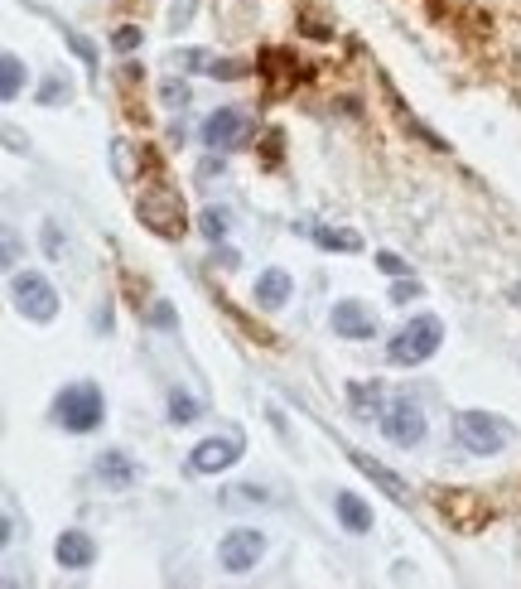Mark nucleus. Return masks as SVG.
I'll use <instances>...</instances> for the list:
<instances>
[{"mask_svg": "<svg viewBox=\"0 0 521 589\" xmlns=\"http://www.w3.org/2000/svg\"><path fill=\"white\" fill-rule=\"evenodd\" d=\"M54 421L63 425V430H73V435L97 430V425L107 421L102 387H92V382H73V387H63V392L54 396Z\"/></svg>", "mask_w": 521, "mask_h": 589, "instance_id": "obj_1", "label": "nucleus"}, {"mask_svg": "<svg viewBox=\"0 0 521 589\" xmlns=\"http://www.w3.org/2000/svg\"><path fill=\"white\" fill-rule=\"evenodd\" d=\"M439 343H444V324H439L435 314H415L411 324L386 343V358L396 367H420L425 358L439 353Z\"/></svg>", "mask_w": 521, "mask_h": 589, "instance_id": "obj_2", "label": "nucleus"}, {"mask_svg": "<svg viewBox=\"0 0 521 589\" xmlns=\"http://www.w3.org/2000/svg\"><path fill=\"white\" fill-rule=\"evenodd\" d=\"M10 295H15V309L25 314V319H34V324H49L58 314V290L39 271H20L15 281H10Z\"/></svg>", "mask_w": 521, "mask_h": 589, "instance_id": "obj_3", "label": "nucleus"}, {"mask_svg": "<svg viewBox=\"0 0 521 589\" xmlns=\"http://www.w3.org/2000/svg\"><path fill=\"white\" fill-rule=\"evenodd\" d=\"M454 430H459V445H464L468 454H497V449L507 445V435H512V430L497 421V416H488V411H464Z\"/></svg>", "mask_w": 521, "mask_h": 589, "instance_id": "obj_4", "label": "nucleus"}, {"mask_svg": "<svg viewBox=\"0 0 521 589\" xmlns=\"http://www.w3.org/2000/svg\"><path fill=\"white\" fill-rule=\"evenodd\" d=\"M266 556V536L251 532V527H237V532L222 536L218 546V561L222 570H232V575H247V570H256V561Z\"/></svg>", "mask_w": 521, "mask_h": 589, "instance_id": "obj_5", "label": "nucleus"}, {"mask_svg": "<svg viewBox=\"0 0 521 589\" xmlns=\"http://www.w3.org/2000/svg\"><path fill=\"white\" fill-rule=\"evenodd\" d=\"M382 430H386V440L391 445H401V449H411L425 440V416H420V406L415 401H391L382 411Z\"/></svg>", "mask_w": 521, "mask_h": 589, "instance_id": "obj_6", "label": "nucleus"}, {"mask_svg": "<svg viewBox=\"0 0 521 589\" xmlns=\"http://www.w3.org/2000/svg\"><path fill=\"white\" fill-rule=\"evenodd\" d=\"M237 459H242V435H213V440L193 445L189 469L193 474H222V469H232Z\"/></svg>", "mask_w": 521, "mask_h": 589, "instance_id": "obj_7", "label": "nucleus"}, {"mask_svg": "<svg viewBox=\"0 0 521 589\" xmlns=\"http://www.w3.org/2000/svg\"><path fill=\"white\" fill-rule=\"evenodd\" d=\"M140 218L155 227L160 237H184V203H179V194H169V189L140 198Z\"/></svg>", "mask_w": 521, "mask_h": 589, "instance_id": "obj_8", "label": "nucleus"}, {"mask_svg": "<svg viewBox=\"0 0 521 589\" xmlns=\"http://www.w3.org/2000/svg\"><path fill=\"white\" fill-rule=\"evenodd\" d=\"M242 131H247V116L237 112V107H218V112L203 121V145L208 150H232V145L242 141Z\"/></svg>", "mask_w": 521, "mask_h": 589, "instance_id": "obj_9", "label": "nucleus"}, {"mask_svg": "<svg viewBox=\"0 0 521 589\" xmlns=\"http://www.w3.org/2000/svg\"><path fill=\"white\" fill-rule=\"evenodd\" d=\"M333 334L353 338V343H362V338H377V319L357 305V300H338V305H333Z\"/></svg>", "mask_w": 521, "mask_h": 589, "instance_id": "obj_10", "label": "nucleus"}, {"mask_svg": "<svg viewBox=\"0 0 521 589\" xmlns=\"http://www.w3.org/2000/svg\"><path fill=\"white\" fill-rule=\"evenodd\" d=\"M54 556L63 570H87V565L97 561V541L87 532H78V527H68V532L54 541Z\"/></svg>", "mask_w": 521, "mask_h": 589, "instance_id": "obj_11", "label": "nucleus"}, {"mask_svg": "<svg viewBox=\"0 0 521 589\" xmlns=\"http://www.w3.org/2000/svg\"><path fill=\"white\" fill-rule=\"evenodd\" d=\"M353 464H357V469H362L367 478H372L377 488H382V493L391 498V503H411V488H406V478H401V474H391L386 464H377V459H367V454H353Z\"/></svg>", "mask_w": 521, "mask_h": 589, "instance_id": "obj_12", "label": "nucleus"}, {"mask_svg": "<svg viewBox=\"0 0 521 589\" xmlns=\"http://www.w3.org/2000/svg\"><path fill=\"white\" fill-rule=\"evenodd\" d=\"M333 512H338V522H343V532H353V536L372 532V507L362 503L357 493H338V498H333Z\"/></svg>", "mask_w": 521, "mask_h": 589, "instance_id": "obj_13", "label": "nucleus"}, {"mask_svg": "<svg viewBox=\"0 0 521 589\" xmlns=\"http://www.w3.org/2000/svg\"><path fill=\"white\" fill-rule=\"evenodd\" d=\"M290 290H295V281H290L285 271H261V276H256V305L280 309L285 300H290Z\"/></svg>", "mask_w": 521, "mask_h": 589, "instance_id": "obj_14", "label": "nucleus"}, {"mask_svg": "<svg viewBox=\"0 0 521 589\" xmlns=\"http://www.w3.org/2000/svg\"><path fill=\"white\" fill-rule=\"evenodd\" d=\"M97 474L107 478V483H116V488H126V483L136 478V469H131V459H126L121 449H107V454L97 459Z\"/></svg>", "mask_w": 521, "mask_h": 589, "instance_id": "obj_15", "label": "nucleus"}, {"mask_svg": "<svg viewBox=\"0 0 521 589\" xmlns=\"http://www.w3.org/2000/svg\"><path fill=\"white\" fill-rule=\"evenodd\" d=\"M20 87H25V63H20L15 54H5V58H0V97H5V102H15V97H20Z\"/></svg>", "mask_w": 521, "mask_h": 589, "instance_id": "obj_16", "label": "nucleus"}, {"mask_svg": "<svg viewBox=\"0 0 521 589\" xmlns=\"http://www.w3.org/2000/svg\"><path fill=\"white\" fill-rule=\"evenodd\" d=\"M169 421H174V425L198 421V401H193L189 392H169Z\"/></svg>", "mask_w": 521, "mask_h": 589, "instance_id": "obj_17", "label": "nucleus"}, {"mask_svg": "<svg viewBox=\"0 0 521 589\" xmlns=\"http://www.w3.org/2000/svg\"><path fill=\"white\" fill-rule=\"evenodd\" d=\"M314 242H319V247H338V252H357V247H362L357 232H329V227H319Z\"/></svg>", "mask_w": 521, "mask_h": 589, "instance_id": "obj_18", "label": "nucleus"}, {"mask_svg": "<svg viewBox=\"0 0 521 589\" xmlns=\"http://www.w3.org/2000/svg\"><path fill=\"white\" fill-rule=\"evenodd\" d=\"M193 15H198V0H169V29H174V34L189 29Z\"/></svg>", "mask_w": 521, "mask_h": 589, "instance_id": "obj_19", "label": "nucleus"}, {"mask_svg": "<svg viewBox=\"0 0 521 589\" xmlns=\"http://www.w3.org/2000/svg\"><path fill=\"white\" fill-rule=\"evenodd\" d=\"M198 232H203L208 242H222V237H227V213H218V208H208V213L198 218Z\"/></svg>", "mask_w": 521, "mask_h": 589, "instance_id": "obj_20", "label": "nucleus"}, {"mask_svg": "<svg viewBox=\"0 0 521 589\" xmlns=\"http://www.w3.org/2000/svg\"><path fill=\"white\" fill-rule=\"evenodd\" d=\"M68 92H73V87L63 83V78H49V83H44V92H39V97H44V107H58V102H68Z\"/></svg>", "mask_w": 521, "mask_h": 589, "instance_id": "obj_21", "label": "nucleus"}, {"mask_svg": "<svg viewBox=\"0 0 521 589\" xmlns=\"http://www.w3.org/2000/svg\"><path fill=\"white\" fill-rule=\"evenodd\" d=\"M160 97H165L169 107H184V102H189V87L174 83V78H165V83H160Z\"/></svg>", "mask_w": 521, "mask_h": 589, "instance_id": "obj_22", "label": "nucleus"}, {"mask_svg": "<svg viewBox=\"0 0 521 589\" xmlns=\"http://www.w3.org/2000/svg\"><path fill=\"white\" fill-rule=\"evenodd\" d=\"M111 44H116L121 54H131V49H136V44H140V29H136V25H121V29H116V34H111Z\"/></svg>", "mask_w": 521, "mask_h": 589, "instance_id": "obj_23", "label": "nucleus"}, {"mask_svg": "<svg viewBox=\"0 0 521 589\" xmlns=\"http://www.w3.org/2000/svg\"><path fill=\"white\" fill-rule=\"evenodd\" d=\"M227 503H266V488H256V483H242V488H232V498Z\"/></svg>", "mask_w": 521, "mask_h": 589, "instance_id": "obj_24", "label": "nucleus"}, {"mask_svg": "<svg viewBox=\"0 0 521 589\" xmlns=\"http://www.w3.org/2000/svg\"><path fill=\"white\" fill-rule=\"evenodd\" d=\"M377 266H382L386 276H406V261H401L396 252H377Z\"/></svg>", "mask_w": 521, "mask_h": 589, "instance_id": "obj_25", "label": "nucleus"}, {"mask_svg": "<svg viewBox=\"0 0 521 589\" xmlns=\"http://www.w3.org/2000/svg\"><path fill=\"white\" fill-rule=\"evenodd\" d=\"M68 44H73V49H78V58H83L87 68H92V63H97V54H92V44H87L83 34H73V29H68Z\"/></svg>", "mask_w": 521, "mask_h": 589, "instance_id": "obj_26", "label": "nucleus"}, {"mask_svg": "<svg viewBox=\"0 0 521 589\" xmlns=\"http://www.w3.org/2000/svg\"><path fill=\"white\" fill-rule=\"evenodd\" d=\"M391 295H396V300H415V295H420V285H415V281H401L396 290H391Z\"/></svg>", "mask_w": 521, "mask_h": 589, "instance_id": "obj_27", "label": "nucleus"}, {"mask_svg": "<svg viewBox=\"0 0 521 589\" xmlns=\"http://www.w3.org/2000/svg\"><path fill=\"white\" fill-rule=\"evenodd\" d=\"M507 295H512V305H521V285H512V290H507Z\"/></svg>", "mask_w": 521, "mask_h": 589, "instance_id": "obj_28", "label": "nucleus"}]
</instances>
